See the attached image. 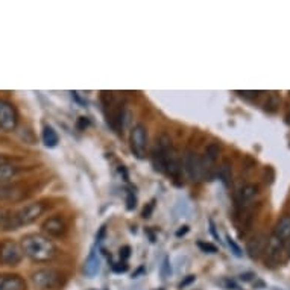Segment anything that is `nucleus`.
I'll return each instance as SVG.
<instances>
[{"instance_id":"obj_33","label":"nucleus","mask_w":290,"mask_h":290,"mask_svg":"<svg viewBox=\"0 0 290 290\" xmlns=\"http://www.w3.org/2000/svg\"><path fill=\"white\" fill-rule=\"evenodd\" d=\"M290 240V239H289ZM287 255L290 257V242H289V245H287Z\"/></svg>"},{"instance_id":"obj_5","label":"nucleus","mask_w":290,"mask_h":290,"mask_svg":"<svg viewBox=\"0 0 290 290\" xmlns=\"http://www.w3.org/2000/svg\"><path fill=\"white\" fill-rule=\"evenodd\" d=\"M61 275L55 269H41L32 275V281L40 290H49L60 284Z\"/></svg>"},{"instance_id":"obj_31","label":"nucleus","mask_w":290,"mask_h":290,"mask_svg":"<svg viewBox=\"0 0 290 290\" xmlns=\"http://www.w3.org/2000/svg\"><path fill=\"white\" fill-rule=\"evenodd\" d=\"M187 231H188V227H183V229H179V231L176 232V236H178V237H181L183 234H186Z\"/></svg>"},{"instance_id":"obj_17","label":"nucleus","mask_w":290,"mask_h":290,"mask_svg":"<svg viewBox=\"0 0 290 290\" xmlns=\"http://www.w3.org/2000/svg\"><path fill=\"white\" fill-rule=\"evenodd\" d=\"M99 268H101V261L98 258V255L94 254V251H91V254L88 255V258L85 260V266H84V272L87 277L93 278L96 273L99 272Z\"/></svg>"},{"instance_id":"obj_18","label":"nucleus","mask_w":290,"mask_h":290,"mask_svg":"<svg viewBox=\"0 0 290 290\" xmlns=\"http://www.w3.org/2000/svg\"><path fill=\"white\" fill-rule=\"evenodd\" d=\"M17 173V167L11 163L0 161V183H8Z\"/></svg>"},{"instance_id":"obj_29","label":"nucleus","mask_w":290,"mask_h":290,"mask_svg":"<svg viewBox=\"0 0 290 290\" xmlns=\"http://www.w3.org/2000/svg\"><path fill=\"white\" fill-rule=\"evenodd\" d=\"M191 281H195V277H193V275H190V277L187 278V280H184L181 284H179V286H181V287H184V286H187L188 283H191Z\"/></svg>"},{"instance_id":"obj_4","label":"nucleus","mask_w":290,"mask_h":290,"mask_svg":"<svg viewBox=\"0 0 290 290\" xmlns=\"http://www.w3.org/2000/svg\"><path fill=\"white\" fill-rule=\"evenodd\" d=\"M131 150L137 158H146L147 152V131L143 125H135L131 131Z\"/></svg>"},{"instance_id":"obj_20","label":"nucleus","mask_w":290,"mask_h":290,"mask_svg":"<svg viewBox=\"0 0 290 290\" xmlns=\"http://www.w3.org/2000/svg\"><path fill=\"white\" fill-rule=\"evenodd\" d=\"M217 176L219 179L222 181L225 186H228L231 183V178H232V172H231V164L228 161H224L220 164V167L217 170Z\"/></svg>"},{"instance_id":"obj_12","label":"nucleus","mask_w":290,"mask_h":290,"mask_svg":"<svg viewBox=\"0 0 290 290\" xmlns=\"http://www.w3.org/2000/svg\"><path fill=\"white\" fill-rule=\"evenodd\" d=\"M0 290H26V283L19 275H0Z\"/></svg>"},{"instance_id":"obj_7","label":"nucleus","mask_w":290,"mask_h":290,"mask_svg":"<svg viewBox=\"0 0 290 290\" xmlns=\"http://www.w3.org/2000/svg\"><path fill=\"white\" fill-rule=\"evenodd\" d=\"M17 126V113L14 106L6 102L0 101V128L3 131H12Z\"/></svg>"},{"instance_id":"obj_13","label":"nucleus","mask_w":290,"mask_h":290,"mask_svg":"<svg viewBox=\"0 0 290 290\" xmlns=\"http://www.w3.org/2000/svg\"><path fill=\"white\" fill-rule=\"evenodd\" d=\"M266 242H268V239L263 236V234H258V236L252 237L249 242H248V248H246L248 254H249L252 258H258L261 254L265 252Z\"/></svg>"},{"instance_id":"obj_25","label":"nucleus","mask_w":290,"mask_h":290,"mask_svg":"<svg viewBox=\"0 0 290 290\" xmlns=\"http://www.w3.org/2000/svg\"><path fill=\"white\" fill-rule=\"evenodd\" d=\"M113 270L114 272H126L128 265L125 263V261H122V263H116V265H113Z\"/></svg>"},{"instance_id":"obj_24","label":"nucleus","mask_w":290,"mask_h":290,"mask_svg":"<svg viewBox=\"0 0 290 290\" xmlns=\"http://www.w3.org/2000/svg\"><path fill=\"white\" fill-rule=\"evenodd\" d=\"M126 207H128V210H134L135 208V205H137V199H135V196L132 195V193L129 191L128 193V199H126Z\"/></svg>"},{"instance_id":"obj_3","label":"nucleus","mask_w":290,"mask_h":290,"mask_svg":"<svg viewBox=\"0 0 290 290\" xmlns=\"http://www.w3.org/2000/svg\"><path fill=\"white\" fill-rule=\"evenodd\" d=\"M183 169L186 170L187 176L191 179L193 183H201L208 176V170H207L202 158L193 150H187L183 157Z\"/></svg>"},{"instance_id":"obj_6","label":"nucleus","mask_w":290,"mask_h":290,"mask_svg":"<svg viewBox=\"0 0 290 290\" xmlns=\"http://www.w3.org/2000/svg\"><path fill=\"white\" fill-rule=\"evenodd\" d=\"M21 257H23L21 246L17 245L16 242L8 240L0 246V260H2L3 263L14 266L21 260Z\"/></svg>"},{"instance_id":"obj_9","label":"nucleus","mask_w":290,"mask_h":290,"mask_svg":"<svg viewBox=\"0 0 290 290\" xmlns=\"http://www.w3.org/2000/svg\"><path fill=\"white\" fill-rule=\"evenodd\" d=\"M24 188L19 184L12 183H0V201L17 202L24 198Z\"/></svg>"},{"instance_id":"obj_11","label":"nucleus","mask_w":290,"mask_h":290,"mask_svg":"<svg viewBox=\"0 0 290 290\" xmlns=\"http://www.w3.org/2000/svg\"><path fill=\"white\" fill-rule=\"evenodd\" d=\"M43 231L49 234L50 237H60L65 232V224L61 217H49L43 224Z\"/></svg>"},{"instance_id":"obj_30","label":"nucleus","mask_w":290,"mask_h":290,"mask_svg":"<svg viewBox=\"0 0 290 290\" xmlns=\"http://www.w3.org/2000/svg\"><path fill=\"white\" fill-rule=\"evenodd\" d=\"M152 208H154V204H150V205H149V208H147V210L145 208V211H143V217H149V214H150V211H152Z\"/></svg>"},{"instance_id":"obj_8","label":"nucleus","mask_w":290,"mask_h":290,"mask_svg":"<svg viewBox=\"0 0 290 290\" xmlns=\"http://www.w3.org/2000/svg\"><path fill=\"white\" fill-rule=\"evenodd\" d=\"M286 242L277 237L275 234L268 239L266 246H265V255H266V263H278V260L281 257V252L284 249Z\"/></svg>"},{"instance_id":"obj_22","label":"nucleus","mask_w":290,"mask_h":290,"mask_svg":"<svg viewBox=\"0 0 290 290\" xmlns=\"http://www.w3.org/2000/svg\"><path fill=\"white\" fill-rule=\"evenodd\" d=\"M198 246H199V249H202L204 252H208V254H216V252H217V248H216L214 245L208 243V242L199 240V242H198Z\"/></svg>"},{"instance_id":"obj_10","label":"nucleus","mask_w":290,"mask_h":290,"mask_svg":"<svg viewBox=\"0 0 290 290\" xmlns=\"http://www.w3.org/2000/svg\"><path fill=\"white\" fill-rule=\"evenodd\" d=\"M164 166H166V172L173 178H179L183 172V161L179 158L176 149L172 146L164 155Z\"/></svg>"},{"instance_id":"obj_15","label":"nucleus","mask_w":290,"mask_h":290,"mask_svg":"<svg viewBox=\"0 0 290 290\" xmlns=\"http://www.w3.org/2000/svg\"><path fill=\"white\" fill-rule=\"evenodd\" d=\"M258 196V187L255 184H246L239 193V204L248 205Z\"/></svg>"},{"instance_id":"obj_23","label":"nucleus","mask_w":290,"mask_h":290,"mask_svg":"<svg viewBox=\"0 0 290 290\" xmlns=\"http://www.w3.org/2000/svg\"><path fill=\"white\" fill-rule=\"evenodd\" d=\"M161 273H163V278H167L172 273V269H170V265H169V258H164L163 266H161Z\"/></svg>"},{"instance_id":"obj_2","label":"nucleus","mask_w":290,"mask_h":290,"mask_svg":"<svg viewBox=\"0 0 290 290\" xmlns=\"http://www.w3.org/2000/svg\"><path fill=\"white\" fill-rule=\"evenodd\" d=\"M43 211H44L43 204H40V202L27 204V205L21 207V208L12 217L8 219L6 227H8V229H16L23 225H29V224L35 222V220L43 214Z\"/></svg>"},{"instance_id":"obj_34","label":"nucleus","mask_w":290,"mask_h":290,"mask_svg":"<svg viewBox=\"0 0 290 290\" xmlns=\"http://www.w3.org/2000/svg\"><path fill=\"white\" fill-rule=\"evenodd\" d=\"M286 122H287V123H289V125H290V113H289V114L286 116Z\"/></svg>"},{"instance_id":"obj_28","label":"nucleus","mask_w":290,"mask_h":290,"mask_svg":"<svg viewBox=\"0 0 290 290\" xmlns=\"http://www.w3.org/2000/svg\"><path fill=\"white\" fill-rule=\"evenodd\" d=\"M210 231H211V234L214 236V239H216V240H220V239H219V234H217V231H216V227H214V222H213V220H210Z\"/></svg>"},{"instance_id":"obj_14","label":"nucleus","mask_w":290,"mask_h":290,"mask_svg":"<svg viewBox=\"0 0 290 290\" xmlns=\"http://www.w3.org/2000/svg\"><path fill=\"white\" fill-rule=\"evenodd\" d=\"M219 155H220V146H219V145L210 143L208 146H207V149H205V157L202 158V161H204L205 167H207V170H208V172H210V169H211V166L217 161Z\"/></svg>"},{"instance_id":"obj_26","label":"nucleus","mask_w":290,"mask_h":290,"mask_svg":"<svg viewBox=\"0 0 290 290\" xmlns=\"http://www.w3.org/2000/svg\"><path fill=\"white\" fill-rule=\"evenodd\" d=\"M131 255V248L129 246H123L120 249V258L122 260H126Z\"/></svg>"},{"instance_id":"obj_21","label":"nucleus","mask_w":290,"mask_h":290,"mask_svg":"<svg viewBox=\"0 0 290 290\" xmlns=\"http://www.w3.org/2000/svg\"><path fill=\"white\" fill-rule=\"evenodd\" d=\"M227 240H228V246L231 248V252L236 255V257H243V252L240 249V246L236 243V240H234L231 236H227Z\"/></svg>"},{"instance_id":"obj_32","label":"nucleus","mask_w":290,"mask_h":290,"mask_svg":"<svg viewBox=\"0 0 290 290\" xmlns=\"http://www.w3.org/2000/svg\"><path fill=\"white\" fill-rule=\"evenodd\" d=\"M251 277H252V275H251V273H245V275H242V277H240V278H242V280H245V281H248V280H249Z\"/></svg>"},{"instance_id":"obj_19","label":"nucleus","mask_w":290,"mask_h":290,"mask_svg":"<svg viewBox=\"0 0 290 290\" xmlns=\"http://www.w3.org/2000/svg\"><path fill=\"white\" fill-rule=\"evenodd\" d=\"M43 142H44V145H46L47 147H55V146L58 145V142H60L57 131H55V129H53L52 126H49V125H46L44 129H43Z\"/></svg>"},{"instance_id":"obj_1","label":"nucleus","mask_w":290,"mask_h":290,"mask_svg":"<svg viewBox=\"0 0 290 290\" xmlns=\"http://www.w3.org/2000/svg\"><path fill=\"white\" fill-rule=\"evenodd\" d=\"M21 251L26 257H29L37 263H46V261H50L55 257L57 248L46 236L27 234L21 239Z\"/></svg>"},{"instance_id":"obj_16","label":"nucleus","mask_w":290,"mask_h":290,"mask_svg":"<svg viewBox=\"0 0 290 290\" xmlns=\"http://www.w3.org/2000/svg\"><path fill=\"white\" fill-rule=\"evenodd\" d=\"M273 234L284 242L290 239V216H283L278 220L277 227L273 229Z\"/></svg>"},{"instance_id":"obj_27","label":"nucleus","mask_w":290,"mask_h":290,"mask_svg":"<svg viewBox=\"0 0 290 290\" xmlns=\"http://www.w3.org/2000/svg\"><path fill=\"white\" fill-rule=\"evenodd\" d=\"M88 126V119L87 117H79L78 119V128L79 129H85Z\"/></svg>"}]
</instances>
